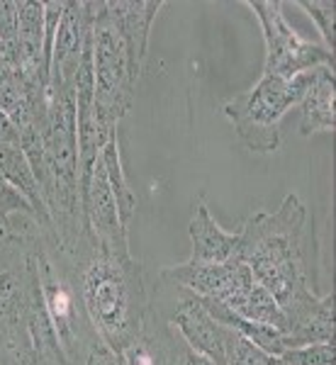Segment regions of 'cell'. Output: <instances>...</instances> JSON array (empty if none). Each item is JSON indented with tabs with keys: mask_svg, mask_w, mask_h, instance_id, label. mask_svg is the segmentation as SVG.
I'll return each instance as SVG.
<instances>
[{
	"mask_svg": "<svg viewBox=\"0 0 336 365\" xmlns=\"http://www.w3.org/2000/svg\"><path fill=\"white\" fill-rule=\"evenodd\" d=\"M66 253L76 266L81 299L93 329L103 344L122 353L141 336L149 314L151 290L144 266L129 249L103 246L88 229Z\"/></svg>",
	"mask_w": 336,
	"mask_h": 365,
	"instance_id": "cell-1",
	"label": "cell"
},
{
	"mask_svg": "<svg viewBox=\"0 0 336 365\" xmlns=\"http://www.w3.org/2000/svg\"><path fill=\"white\" fill-rule=\"evenodd\" d=\"M307 225V207L290 192L275 212H256L239 229L237 258L282 312L317 295L310 280Z\"/></svg>",
	"mask_w": 336,
	"mask_h": 365,
	"instance_id": "cell-2",
	"label": "cell"
},
{
	"mask_svg": "<svg viewBox=\"0 0 336 365\" xmlns=\"http://www.w3.org/2000/svg\"><path fill=\"white\" fill-rule=\"evenodd\" d=\"M34 268L46 314L54 324L58 344L68 363H73L86 349L98 344L100 336L86 314L73 261L58 246L54 232H46L34 246Z\"/></svg>",
	"mask_w": 336,
	"mask_h": 365,
	"instance_id": "cell-3",
	"label": "cell"
},
{
	"mask_svg": "<svg viewBox=\"0 0 336 365\" xmlns=\"http://www.w3.org/2000/svg\"><path fill=\"white\" fill-rule=\"evenodd\" d=\"M322 68L295 78L261 76L258 83L222 103V115L232 122L237 137L256 154H273L280 146V127L287 110L297 108Z\"/></svg>",
	"mask_w": 336,
	"mask_h": 365,
	"instance_id": "cell-4",
	"label": "cell"
},
{
	"mask_svg": "<svg viewBox=\"0 0 336 365\" xmlns=\"http://www.w3.org/2000/svg\"><path fill=\"white\" fill-rule=\"evenodd\" d=\"M93 10V73H96V113L117 127L129 113L134 88L144 63L137 61L120 22L108 10V0H91Z\"/></svg>",
	"mask_w": 336,
	"mask_h": 365,
	"instance_id": "cell-5",
	"label": "cell"
},
{
	"mask_svg": "<svg viewBox=\"0 0 336 365\" xmlns=\"http://www.w3.org/2000/svg\"><path fill=\"white\" fill-rule=\"evenodd\" d=\"M244 5L251 8V13L256 15L258 25L263 29L266 63H263L261 76L295 78V76L315 68L334 71V51L297 37L282 15V3L278 0H246Z\"/></svg>",
	"mask_w": 336,
	"mask_h": 365,
	"instance_id": "cell-6",
	"label": "cell"
},
{
	"mask_svg": "<svg viewBox=\"0 0 336 365\" xmlns=\"http://www.w3.org/2000/svg\"><path fill=\"white\" fill-rule=\"evenodd\" d=\"M93 32V10L91 3L66 0L61 22H58L54 49H51L49 88L46 91H71L76 88V73L83 61L86 46Z\"/></svg>",
	"mask_w": 336,
	"mask_h": 365,
	"instance_id": "cell-7",
	"label": "cell"
},
{
	"mask_svg": "<svg viewBox=\"0 0 336 365\" xmlns=\"http://www.w3.org/2000/svg\"><path fill=\"white\" fill-rule=\"evenodd\" d=\"M81 202H83L86 227L96 237V241H100L103 246H110V249H129L127 227L120 222L117 200L112 195L103 156H98V161L93 163L91 175H88L83 190H81Z\"/></svg>",
	"mask_w": 336,
	"mask_h": 365,
	"instance_id": "cell-8",
	"label": "cell"
},
{
	"mask_svg": "<svg viewBox=\"0 0 336 365\" xmlns=\"http://www.w3.org/2000/svg\"><path fill=\"white\" fill-rule=\"evenodd\" d=\"M285 346L300 349L312 344H334V295H310L285 312ZM285 349V351H287Z\"/></svg>",
	"mask_w": 336,
	"mask_h": 365,
	"instance_id": "cell-9",
	"label": "cell"
},
{
	"mask_svg": "<svg viewBox=\"0 0 336 365\" xmlns=\"http://www.w3.org/2000/svg\"><path fill=\"white\" fill-rule=\"evenodd\" d=\"M188 234H190V263H203V266H215V263H227L237 258L239 246V232L229 234L212 220L208 205L203 200L195 202V212L188 225Z\"/></svg>",
	"mask_w": 336,
	"mask_h": 365,
	"instance_id": "cell-10",
	"label": "cell"
},
{
	"mask_svg": "<svg viewBox=\"0 0 336 365\" xmlns=\"http://www.w3.org/2000/svg\"><path fill=\"white\" fill-rule=\"evenodd\" d=\"M237 266H239V258H232L227 263H215V266L185 261L180 266L163 268L158 273V278L170 282V285H178L198 297H217L229 285Z\"/></svg>",
	"mask_w": 336,
	"mask_h": 365,
	"instance_id": "cell-11",
	"label": "cell"
},
{
	"mask_svg": "<svg viewBox=\"0 0 336 365\" xmlns=\"http://www.w3.org/2000/svg\"><path fill=\"white\" fill-rule=\"evenodd\" d=\"M163 8L161 0H108V10L120 22L129 46L139 63L146 61L149 51V32L154 25L158 10Z\"/></svg>",
	"mask_w": 336,
	"mask_h": 365,
	"instance_id": "cell-12",
	"label": "cell"
},
{
	"mask_svg": "<svg viewBox=\"0 0 336 365\" xmlns=\"http://www.w3.org/2000/svg\"><path fill=\"white\" fill-rule=\"evenodd\" d=\"M300 110V134L312 137L320 132H334V71L322 68L317 81L312 83L307 96L297 105Z\"/></svg>",
	"mask_w": 336,
	"mask_h": 365,
	"instance_id": "cell-13",
	"label": "cell"
},
{
	"mask_svg": "<svg viewBox=\"0 0 336 365\" xmlns=\"http://www.w3.org/2000/svg\"><path fill=\"white\" fill-rule=\"evenodd\" d=\"M103 161L105 168H108V178H110V187L112 195L117 200V212H120V222L125 227H129L134 217V210H137V195H134L132 185H129L125 168H122V156H120V141L117 137L108 141V146L103 149Z\"/></svg>",
	"mask_w": 336,
	"mask_h": 365,
	"instance_id": "cell-14",
	"label": "cell"
},
{
	"mask_svg": "<svg viewBox=\"0 0 336 365\" xmlns=\"http://www.w3.org/2000/svg\"><path fill=\"white\" fill-rule=\"evenodd\" d=\"M297 5L317 22V27H320V32H322V39H324V46H327L329 51H334V17H336L334 0H297Z\"/></svg>",
	"mask_w": 336,
	"mask_h": 365,
	"instance_id": "cell-15",
	"label": "cell"
},
{
	"mask_svg": "<svg viewBox=\"0 0 336 365\" xmlns=\"http://www.w3.org/2000/svg\"><path fill=\"white\" fill-rule=\"evenodd\" d=\"M285 365H334V344H312L280 353Z\"/></svg>",
	"mask_w": 336,
	"mask_h": 365,
	"instance_id": "cell-16",
	"label": "cell"
},
{
	"mask_svg": "<svg viewBox=\"0 0 336 365\" xmlns=\"http://www.w3.org/2000/svg\"><path fill=\"white\" fill-rule=\"evenodd\" d=\"M0 42L5 44L8 54L15 58V42H17V3L0 0Z\"/></svg>",
	"mask_w": 336,
	"mask_h": 365,
	"instance_id": "cell-17",
	"label": "cell"
},
{
	"mask_svg": "<svg viewBox=\"0 0 336 365\" xmlns=\"http://www.w3.org/2000/svg\"><path fill=\"white\" fill-rule=\"evenodd\" d=\"M71 365H125V361H122V353L112 351L108 344L98 341V344H93L91 349L81 353Z\"/></svg>",
	"mask_w": 336,
	"mask_h": 365,
	"instance_id": "cell-18",
	"label": "cell"
},
{
	"mask_svg": "<svg viewBox=\"0 0 336 365\" xmlns=\"http://www.w3.org/2000/svg\"><path fill=\"white\" fill-rule=\"evenodd\" d=\"M0 144H20V132L3 110H0Z\"/></svg>",
	"mask_w": 336,
	"mask_h": 365,
	"instance_id": "cell-19",
	"label": "cell"
},
{
	"mask_svg": "<svg viewBox=\"0 0 336 365\" xmlns=\"http://www.w3.org/2000/svg\"><path fill=\"white\" fill-rule=\"evenodd\" d=\"M3 54H8V49H5V44H3V42H0V56H3Z\"/></svg>",
	"mask_w": 336,
	"mask_h": 365,
	"instance_id": "cell-20",
	"label": "cell"
}]
</instances>
